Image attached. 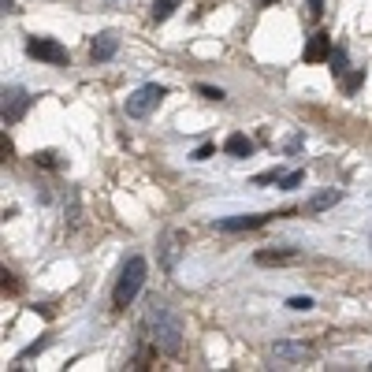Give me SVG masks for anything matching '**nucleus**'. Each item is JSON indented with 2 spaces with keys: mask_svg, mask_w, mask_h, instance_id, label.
I'll return each mask as SVG.
<instances>
[{
  "mask_svg": "<svg viewBox=\"0 0 372 372\" xmlns=\"http://www.w3.org/2000/svg\"><path fill=\"white\" fill-rule=\"evenodd\" d=\"M175 242H179V235H175V231L160 235V265H164V272H171L175 261H179V246H175Z\"/></svg>",
  "mask_w": 372,
  "mask_h": 372,
  "instance_id": "obj_11",
  "label": "nucleus"
},
{
  "mask_svg": "<svg viewBox=\"0 0 372 372\" xmlns=\"http://www.w3.org/2000/svg\"><path fill=\"white\" fill-rule=\"evenodd\" d=\"M183 0H153V19L156 23H164V19H171L175 15V8H179Z\"/></svg>",
  "mask_w": 372,
  "mask_h": 372,
  "instance_id": "obj_14",
  "label": "nucleus"
},
{
  "mask_svg": "<svg viewBox=\"0 0 372 372\" xmlns=\"http://www.w3.org/2000/svg\"><path fill=\"white\" fill-rule=\"evenodd\" d=\"M280 179H283L280 171H261V175H257L253 183H257V186H265V183H280Z\"/></svg>",
  "mask_w": 372,
  "mask_h": 372,
  "instance_id": "obj_18",
  "label": "nucleus"
},
{
  "mask_svg": "<svg viewBox=\"0 0 372 372\" xmlns=\"http://www.w3.org/2000/svg\"><path fill=\"white\" fill-rule=\"evenodd\" d=\"M287 309H294V313H309V309H313V298H302V294H298V298H290V302H287Z\"/></svg>",
  "mask_w": 372,
  "mask_h": 372,
  "instance_id": "obj_15",
  "label": "nucleus"
},
{
  "mask_svg": "<svg viewBox=\"0 0 372 372\" xmlns=\"http://www.w3.org/2000/svg\"><path fill=\"white\" fill-rule=\"evenodd\" d=\"M164 97H168L164 86L149 83V86H142V90H134L131 97H127V105H123V108H127V116H131V119H145L160 101H164Z\"/></svg>",
  "mask_w": 372,
  "mask_h": 372,
  "instance_id": "obj_3",
  "label": "nucleus"
},
{
  "mask_svg": "<svg viewBox=\"0 0 372 372\" xmlns=\"http://www.w3.org/2000/svg\"><path fill=\"white\" fill-rule=\"evenodd\" d=\"M198 93L205 97V101H223V90H220V86H205V83H201Z\"/></svg>",
  "mask_w": 372,
  "mask_h": 372,
  "instance_id": "obj_17",
  "label": "nucleus"
},
{
  "mask_svg": "<svg viewBox=\"0 0 372 372\" xmlns=\"http://www.w3.org/2000/svg\"><path fill=\"white\" fill-rule=\"evenodd\" d=\"M145 324H149V339L160 354L175 358V354L183 350V317L175 313L168 302H153L149 313H145Z\"/></svg>",
  "mask_w": 372,
  "mask_h": 372,
  "instance_id": "obj_1",
  "label": "nucleus"
},
{
  "mask_svg": "<svg viewBox=\"0 0 372 372\" xmlns=\"http://www.w3.org/2000/svg\"><path fill=\"white\" fill-rule=\"evenodd\" d=\"M23 108H26V90H19V86L4 90V123L19 119V116H23Z\"/></svg>",
  "mask_w": 372,
  "mask_h": 372,
  "instance_id": "obj_10",
  "label": "nucleus"
},
{
  "mask_svg": "<svg viewBox=\"0 0 372 372\" xmlns=\"http://www.w3.org/2000/svg\"><path fill=\"white\" fill-rule=\"evenodd\" d=\"M298 250H261L257 253V265H294L298 261Z\"/></svg>",
  "mask_w": 372,
  "mask_h": 372,
  "instance_id": "obj_12",
  "label": "nucleus"
},
{
  "mask_svg": "<svg viewBox=\"0 0 372 372\" xmlns=\"http://www.w3.org/2000/svg\"><path fill=\"white\" fill-rule=\"evenodd\" d=\"M116 48H119V34H116V30H105V34H97V38H93L90 56H93L97 63H105V60L116 56Z\"/></svg>",
  "mask_w": 372,
  "mask_h": 372,
  "instance_id": "obj_5",
  "label": "nucleus"
},
{
  "mask_svg": "<svg viewBox=\"0 0 372 372\" xmlns=\"http://www.w3.org/2000/svg\"><path fill=\"white\" fill-rule=\"evenodd\" d=\"M0 4H4V11H11V0H0Z\"/></svg>",
  "mask_w": 372,
  "mask_h": 372,
  "instance_id": "obj_23",
  "label": "nucleus"
},
{
  "mask_svg": "<svg viewBox=\"0 0 372 372\" xmlns=\"http://www.w3.org/2000/svg\"><path fill=\"white\" fill-rule=\"evenodd\" d=\"M358 86H361V71H354V75L346 78V90L354 93V90H358Z\"/></svg>",
  "mask_w": 372,
  "mask_h": 372,
  "instance_id": "obj_20",
  "label": "nucleus"
},
{
  "mask_svg": "<svg viewBox=\"0 0 372 372\" xmlns=\"http://www.w3.org/2000/svg\"><path fill=\"white\" fill-rule=\"evenodd\" d=\"M302 179H305V171H290V175H283V179H280V186L283 190H294V186H302Z\"/></svg>",
  "mask_w": 372,
  "mask_h": 372,
  "instance_id": "obj_16",
  "label": "nucleus"
},
{
  "mask_svg": "<svg viewBox=\"0 0 372 372\" xmlns=\"http://www.w3.org/2000/svg\"><path fill=\"white\" fill-rule=\"evenodd\" d=\"M331 63H335V68H331L335 75H339V71L346 68V53H343V48H335V53H331Z\"/></svg>",
  "mask_w": 372,
  "mask_h": 372,
  "instance_id": "obj_19",
  "label": "nucleus"
},
{
  "mask_svg": "<svg viewBox=\"0 0 372 372\" xmlns=\"http://www.w3.org/2000/svg\"><path fill=\"white\" fill-rule=\"evenodd\" d=\"M339 201H343V190H320V193H313L309 201H305V216H320V213H328V208H335Z\"/></svg>",
  "mask_w": 372,
  "mask_h": 372,
  "instance_id": "obj_7",
  "label": "nucleus"
},
{
  "mask_svg": "<svg viewBox=\"0 0 372 372\" xmlns=\"http://www.w3.org/2000/svg\"><path fill=\"white\" fill-rule=\"evenodd\" d=\"M305 63H320V60H331V38L328 34H313L305 41Z\"/></svg>",
  "mask_w": 372,
  "mask_h": 372,
  "instance_id": "obj_8",
  "label": "nucleus"
},
{
  "mask_svg": "<svg viewBox=\"0 0 372 372\" xmlns=\"http://www.w3.org/2000/svg\"><path fill=\"white\" fill-rule=\"evenodd\" d=\"M261 4H272V0H261Z\"/></svg>",
  "mask_w": 372,
  "mask_h": 372,
  "instance_id": "obj_24",
  "label": "nucleus"
},
{
  "mask_svg": "<svg viewBox=\"0 0 372 372\" xmlns=\"http://www.w3.org/2000/svg\"><path fill=\"white\" fill-rule=\"evenodd\" d=\"M268 220V213H253V216H223V220H213L216 231H250V228H261Z\"/></svg>",
  "mask_w": 372,
  "mask_h": 372,
  "instance_id": "obj_6",
  "label": "nucleus"
},
{
  "mask_svg": "<svg viewBox=\"0 0 372 372\" xmlns=\"http://www.w3.org/2000/svg\"><path fill=\"white\" fill-rule=\"evenodd\" d=\"M26 53L34 60H45V63H68V48L53 38H30L26 41Z\"/></svg>",
  "mask_w": 372,
  "mask_h": 372,
  "instance_id": "obj_4",
  "label": "nucleus"
},
{
  "mask_svg": "<svg viewBox=\"0 0 372 372\" xmlns=\"http://www.w3.org/2000/svg\"><path fill=\"white\" fill-rule=\"evenodd\" d=\"M223 149H228V156H235V160H246V156H253V142L246 134H228Z\"/></svg>",
  "mask_w": 372,
  "mask_h": 372,
  "instance_id": "obj_13",
  "label": "nucleus"
},
{
  "mask_svg": "<svg viewBox=\"0 0 372 372\" xmlns=\"http://www.w3.org/2000/svg\"><path fill=\"white\" fill-rule=\"evenodd\" d=\"M272 354H276V361H309L313 358V350L305 343H287V339L272 346Z\"/></svg>",
  "mask_w": 372,
  "mask_h": 372,
  "instance_id": "obj_9",
  "label": "nucleus"
},
{
  "mask_svg": "<svg viewBox=\"0 0 372 372\" xmlns=\"http://www.w3.org/2000/svg\"><path fill=\"white\" fill-rule=\"evenodd\" d=\"M145 272H149V261H145L142 253L127 257V265H123L119 280H116V290H112V302H116L119 309H127V305L138 298V290H142V283H145Z\"/></svg>",
  "mask_w": 372,
  "mask_h": 372,
  "instance_id": "obj_2",
  "label": "nucleus"
},
{
  "mask_svg": "<svg viewBox=\"0 0 372 372\" xmlns=\"http://www.w3.org/2000/svg\"><path fill=\"white\" fill-rule=\"evenodd\" d=\"M216 149H213V145H201V149L198 153H193V160H208V156H213Z\"/></svg>",
  "mask_w": 372,
  "mask_h": 372,
  "instance_id": "obj_21",
  "label": "nucleus"
},
{
  "mask_svg": "<svg viewBox=\"0 0 372 372\" xmlns=\"http://www.w3.org/2000/svg\"><path fill=\"white\" fill-rule=\"evenodd\" d=\"M309 15H320V0H309Z\"/></svg>",
  "mask_w": 372,
  "mask_h": 372,
  "instance_id": "obj_22",
  "label": "nucleus"
}]
</instances>
